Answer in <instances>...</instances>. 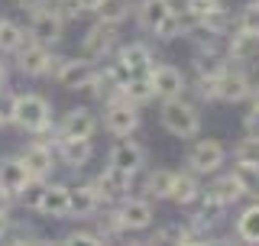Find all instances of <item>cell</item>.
Instances as JSON below:
<instances>
[{"label":"cell","instance_id":"f35d334b","mask_svg":"<svg viewBox=\"0 0 259 246\" xmlns=\"http://www.w3.org/2000/svg\"><path fill=\"white\" fill-rule=\"evenodd\" d=\"M13 110H16V94L7 91V88H0V123H4V127L13 123Z\"/></svg>","mask_w":259,"mask_h":246},{"label":"cell","instance_id":"9a60e30c","mask_svg":"<svg viewBox=\"0 0 259 246\" xmlns=\"http://www.w3.org/2000/svg\"><path fill=\"white\" fill-rule=\"evenodd\" d=\"M65 26H68V23L52 10V4L42 7V10H36V13H29V39H36V43H42V46H52V49L59 46L65 39Z\"/></svg>","mask_w":259,"mask_h":246},{"label":"cell","instance_id":"ba28073f","mask_svg":"<svg viewBox=\"0 0 259 246\" xmlns=\"http://www.w3.org/2000/svg\"><path fill=\"white\" fill-rule=\"evenodd\" d=\"M107 166L120 169V172H130V175H143V169L149 166V152L140 139L133 136H117V143L110 146L107 152Z\"/></svg>","mask_w":259,"mask_h":246},{"label":"cell","instance_id":"e575fe53","mask_svg":"<svg viewBox=\"0 0 259 246\" xmlns=\"http://www.w3.org/2000/svg\"><path fill=\"white\" fill-rule=\"evenodd\" d=\"M7 243H42V236L32 224H23V220H13L10 230H7Z\"/></svg>","mask_w":259,"mask_h":246},{"label":"cell","instance_id":"4dcf8cb0","mask_svg":"<svg viewBox=\"0 0 259 246\" xmlns=\"http://www.w3.org/2000/svg\"><path fill=\"white\" fill-rule=\"evenodd\" d=\"M123 97L130 104H136V107H146V104L156 101V91H152V81L149 75H133L123 85Z\"/></svg>","mask_w":259,"mask_h":246},{"label":"cell","instance_id":"f546056e","mask_svg":"<svg viewBox=\"0 0 259 246\" xmlns=\"http://www.w3.org/2000/svg\"><path fill=\"white\" fill-rule=\"evenodd\" d=\"M26 43H29V29L26 26H20V23H13V20L0 23V52L4 55H16Z\"/></svg>","mask_w":259,"mask_h":246},{"label":"cell","instance_id":"5b68a950","mask_svg":"<svg viewBox=\"0 0 259 246\" xmlns=\"http://www.w3.org/2000/svg\"><path fill=\"white\" fill-rule=\"evenodd\" d=\"M120 43H123V39H120V26H110V23L94 20L91 26L84 29V36H81L78 55H84V59H91V62L101 65V62L113 59V52H117Z\"/></svg>","mask_w":259,"mask_h":246},{"label":"cell","instance_id":"cb8c5ba5","mask_svg":"<svg viewBox=\"0 0 259 246\" xmlns=\"http://www.w3.org/2000/svg\"><path fill=\"white\" fill-rule=\"evenodd\" d=\"M201 191H204V178L185 166V169L175 172V185H172V198H168V201H172L175 208H185V211H188L191 204L201 198Z\"/></svg>","mask_w":259,"mask_h":246},{"label":"cell","instance_id":"2e32d148","mask_svg":"<svg viewBox=\"0 0 259 246\" xmlns=\"http://www.w3.org/2000/svg\"><path fill=\"white\" fill-rule=\"evenodd\" d=\"M55 155H59V166L81 172L91 166L94 159V139H81V136H55Z\"/></svg>","mask_w":259,"mask_h":246},{"label":"cell","instance_id":"60d3db41","mask_svg":"<svg viewBox=\"0 0 259 246\" xmlns=\"http://www.w3.org/2000/svg\"><path fill=\"white\" fill-rule=\"evenodd\" d=\"M243 133L259 139V107H249L246 113H243Z\"/></svg>","mask_w":259,"mask_h":246},{"label":"cell","instance_id":"277c9868","mask_svg":"<svg viewBox=\"0 0 259 246\" xmlns=\"http://www.w3.org/2000/svg\"><path fill=\"white\" fill-rule=\"evenodd\" d=\"M143 107H136V104H130L123 94L113 97V101L101 104V130L104 133H110L113 139L117 136H133L136 130L143 127Z\"/></svg>","mask_w":259,"mask_h":246},{"label":"cell","instance_id":"bcb514c9","mask_svg":"<svg viewBox=\"0 0 259 246\" xmlns=\"http://www.w3.org/2000/svg\"><path fill=\"white\" fill-rule=\"evenodd\" d=\"M249 107H259V81H253L249 88Z\"/></svg>","mask_w":259,"mask_h":246},{"label":"cell","instance_id":"ab89813d","mask_svg":"<svg viewBox=\"0 0 259 246\" xmlns=\"http://www.w3.org/2000/svg\"><path fill=\"white\" fill-rule=\"evenodd\" d=\"M224 0H185V10H191L198 20H204V16L214 10V7H221Z\"/></svg>","mask_w":259,"mask_h":246},{"label":"cell","instance_id":"c3c4849f","mask_svg":"<svg viewBox=\"0 0 259 246\" xmlns=\"http://www.w3.org/2000/svg\"><path fill=\"white\" fill-rule=\"evenodd\" d=\"M0 130H4V123H0Z\"/></svg>","mask_w":259,"mask_h":246},{"label":"cell","instance_id":"52a82bcc","mask_svg":"<svg viewBox=\"0 0 259 246\" xmlns=\"http://www.w3.org/2000/svg\"><path fill=\"white\" fill-rule=\"evenodd\" d=\"M249 88H253L249 68L227 62V68L221 71V78H217V104H227V107H233V104H246L249 101Z\"/></svg>","mask_w":259,"mask_h":246},{"label":"cell","instance_id":"30bf717a","mask_svg":"<svg viewBox=\"0 0 259 246\" xmlns=\"http://www.w3.org/2000/svg\"><path fill=\"white\" fill-rule=\"evenodd\" d=\"M152 81V91H156V101H165V97H178L185 94V88H188V71H182L178 65L172 62H152V68L146 71Z\"/></svg>","mask_w":259,"mask_h":246},{"label":"cell","instance_id":"8992f818","mask_svg":"<svg viewBox=\"0 0 259 246\" xmlns=\"http://www.w3.org/2000/svg\"><path fill=\"white\" fill-rule=\"evenodd\" d=\"M110 208L117 211L126 233H143L156 224V201H149L146 194H126L123 201L110 204Z\"/></svg>","mask_w":259,"mask_h":246},{"label":"cell","instance_id":"ac0fdd59","mask_svg":"<svg viewBox=\"0 0 259 246\" xmlns=\"http://www.w3.org/2000/svg\"><path fill=\"white\" fill-rule=\"evenodd\" d=\"M52 46H42L36 39H29L26 46L16 52V71L26 78H46L49 75V65H52Z\"/></svg>","mask_w":259,"mask_h":246},{"label":"cell","instance_id":"836d02e7","mask_svg":"<svg viewBox=\"0 0 259 246\" xmlns=\"http://www.w3.org/2000/svg\"><path fill=\"white\" fill-rule=\"evenodd\" d=\"M233 29L240 32H259V0H246L233 13Z\"/></svg>","mask_w":259,"mask_h":246},{"label":"cell","instance_id":"3957f363","mask_svg":"<svg viewBox=\"0 0 259 246\" xmlns=\"http://www.w3.org/2000/svg\"><path fill=\"white\" fill-rule=\"evenodd\" d=\"M227 159H230V149L214 136H201V139L194 136V143L185 152V166L191 172H198L201 178H210L214 172H221L227 166Z\"/></svg>","mask_w":259,"mask_h":246},{"label":"cell","instance_id":"7bdbcfd3","mask_svg":"<svg viewBox=\"0 0 259 246\" xmlns=\"http://www.w3.org/2000/svg\"><path fill=\"white\" fill-rule=\"evenodd\" d=\"M13 194L10 191H4V188H0V211H4V214H10V208H13Z\"/></svg>","mask_w":259,"mask_h":246},{"label":"cell","instance_id":"83f0119b","mask_svg":"<svg viewBox=\"0 0 259 246\" xmlns=\"http://www.w3.org/2000/svg\"><path fill=\"white\" fill-rule=\"evenodd\" d=\"M224 68H227V55L191 52V71H188V78H221Z\"/></svg>","mask_w":259,"mask_h":246},{"label":"cell","instance_id":"e0dca14e","mask_svg":"<svg viewBox=\"0 0 259 246\" xmlns=\"http://www.w3.org/2000/svg\"><path fill=\"white\" fill-rule=\"evenodd\" d=\"M32 211L42 214V217H49V220H68V211H71L68 185H65V182H46Z\"/></svg>","mask_w":259,"mask_h":246},{"label":"cell","instance_id":"7402d4cb","mask_svg":"<svg viewBox=\"0 0 259 246\" xmlns=\"http://www.w3.org/2000/svg\"><path fill=\"white\" fill-rule=\"evenodd\" d=\"M113 59H120L133 75H146V71L152 68V62H156V52H152V46L146 43V39H130V43L117 46Z\"/></svg>","mask_w":259,"mask_h":246},{"label":"cell","instance_id":"8fae6325","mask_svg":"<svg viewBox=\"0 0 259 246\" xmlns=\"http://www.w3.org/2000/svg\"><path fill=\"white\" fill-rule=\"evenodd\" d=\"M97 68H101V65L84 59V55H75V59H65L62 55V65H59V71H55L52 81L59 88H65V91H84V88L91 85V78L97 75Z\"/></svg>","mask_w":259,"mask_h":246},{"label":"cell","instance_id":"7c38bea8","mask_svg":"<svg viewBox=\"0 0 259 246\" xmlns=\"http://www.w3.org/2000/svg\"><path fill=\"white\" fill-rule=\"evenodd\" d=\"M91 182H94L97 191H101L104 204H117V201H123L126 194H133L136 175H130V172H120V169H113V166H104V169L91 178Z\"/></svg>","mask_w":259,"mask_h":246},{"label":"cell","instance_id":"4fadbf2b","mask_svg":"<svg viewBox=\"0 0 259 246\" xmlns=\"http://www.w3.org/2000/svg\"><path fill=\"white\" fill-rule=\"evenodd\" d=\"M59 136H81V139H94L97 130H101V113L94 107H71L62 113V120L55 123Z\"/></svg>","mask_w":259,"mask_h":246},{"label":"cell","instance_id":"4316f807","mask_svg":"<svg viewBox=\"0 0 259 246\" xmlns=\"http://www.w3.org/2000/svg\"><path fill=\"white\" fill-rule=\"evenodd\" d=\"M133 7H136V0H97L91 13H94V20H101V23L123 26L130 16H133Z\"/></svg>","mask_w":259,"mask_h":246},{"label":"cell","instance_id":"9c48e42d","mask_svg":"<svg viewBox=\"0 0 259 246\" xmlns=\"http://www.w3.org/2000/svg\"><path fill=\"white\" fill-rule=\"evenodd\" d=\"M20 159L26 162L29 175H32V178H42V182H49V178H52V172L59 169L55 146L49 143V139H39V136H32L29 143L20 149Z\"/></svg>","mask_w":259,"mask_h":246},{"label":"cell","instance_id":"1f68e13d","mask_svg":"<svg viewBox=\"0 0 259 246\" xmlns=\"http://www.w3.org/2000/svg\"><path fill=\"white\" fill-rule=\"evenodd\" d=\"M149 243H194V233H191L188 220H172V224L152 230Z\"/></svg>","mask_w":259,"mask_h":246},{"label":"cell","instance_id":"ffe728a7","mask_svg":"<svg viewBox=\"0 0 259 246\" xmlns=\"http://www.w3.org/2000/svg\"><path fill=\"white\" fill-rule=\"evenodd\" d=\"M175 10V0H136L133 7V20L140 32L146 36H156V29L165 23V16Z\"/></svg>","mask_w":259,"mask_h":246},{"label":"cell","instance_id":"f6af8a7d","mask_svg":"<svg viewBox=\"0 0 259 246\" xmlns=\"http://www.w3.org/2000/svg\"><path fill=\"white\" fill-rule=\"evenodd\" d=\"M10 224H13V217L0 211V240H7V230H10Z\"/></svg>","mask_w":259,"mask_h":246},{"label":"cell","instance_id":"681fc988","mask_svg":"<svg viewBox=\"0 0 259 246\" xmlns=\"http://www.w3.org/2000/svg\"><path fill=\"white\" fill-rule=\"evenodd\" d=\"M0 23H4V16H0Z\"/></svg>","mask_w":259,"mask_h":246},{"label":"cell","instance_id":"d4e9b609","mask_svg":"<svg viewBox=\"0 0 259 246\" xmlns=\"http://www.w3.org/2000/svg\"><path fill=\"white\" fill-rule=\"evenodd\" d=\"M29 182H32V175H29L26 162H23L20 155H4V159H0V188H4V191H10L13 198H20Z\"/></svg>","mask_w":259,"mask_h":246},{"label":"cell","instance_id":"44dd1931","mask_svg":"<svg viewBox=\"0 0 259 246\" xmlns=\"http://www.w3.org/2000/svg\"><path fill=\"white\" fill-rule=\"evenodd\" d=\"M172 185H175V169L165 166H146L143 169V182H140V194H146L149 201H168L172 198Z\"/></svg>","mask_w":259,"mask_h":246},{"label":"cell","instance_id":"7a4b0ae2","mask_svg":"<svg viewBox=\"0 0 259 246\" xmlns=\"http://www.w3.org/2000/svg\"><path fill=\"white\" fill-rule=\"evenodd\" d=\"M13 123L23 130V133L29 136H59V130H55V120H52V104H49V97L36 94V91H26V94H16V110H13Z\"/></svg>","mask_w":259,"mask_h":246},{"label":"cell","instance_id":"8d00e7d4","mask_svg":"<svg viewBox=\"0 0 259 246\" xmlns=\"http://www.w3.org/2000/svg\"><path fill=\"white\" fill-rule=\"evenodd\" d=\"M62 243H104L97 227H71L68 233L62 236Z\"/></svg>","mask_w":259,"mask_h":246},{"label":"cell","instance_id":"ee69618b","mask_svg":"<svg viewBox=\"0 0 259 246\" xmlns=\"http://www.w3.org/2000/svg\"><path fill=\"white\" fill-rule=\"evenodd\" d=\"M7 81H10V65L4 62V52H0V88H7Z\"/></svg>","mask_w":259,"mask_h":246},{"label":"cell","instance_id":"d6a6232c","mask_svg":"<svg viewBox=\"0 0 259 246\" xmlns=\"http://www.w3.org/2000/svg\"><path fill=\"white\" fill-rule=\"evenodd\" d=\"M201 26L204 29H210V32H217V36H230L233 32V10L227 4H221V7H214L204 20H201Z\"/></svg>","mask_w":259,"mask_h":246},{"label":"cell","instance_id":"f1b7e54d","mask_svg":"<svg viewBox=\"0 0 259 246\" xmlns=\"http://www.w3.org/2000/svg\"><path fill=\"white\" fill-rule=\"evenodd\" d=\"M230 172L237 175V182L243 185L246 198H259V159H233Z\"/></svg>","mask_w":259,"mask_h":246},{"label":"cell","instance_id":"5bb4252c","mask_svg":"<svg viewBox=\"0 0 259 246\" xmlns=\"http://www.w3.org/2000/svg\"><path fill=\"white\" fill-rule=\"evenodd\" d=\"M68 201H71V211L68 217L71 220H94L97 214H101L107 204H104L101 191L94 188V182H78V185H68Z\"/></svg>","mask_w":259,"mask_h":246},{"label":"cell","instance_id":"d6986e66","mask_svg":"<svg viewBox=\"0 0 259 246\" xmlns=\"http://www.w3.org/2000/svg\"><path fill=\"white\" fill-rule=\"evenodd\" d=\"M227 62L243 65V68L259 65V32H240V29H233L230 36H227Z\"/></svg>","mask_w":259,"mask_h":246},{"label":"cell","instance_id":"d590c367","mask_svg":"<svg viewBox=\"0 0 259 246\" xmlns=\"http://www.w3.org/2000/svg\"><path fill=\"white\" fill-rule=\"evenodd\" d=\"M49 4H52V10L59 13L65 23H75V20H81V16L88 13L84 7L78 4V0H49Z\"/></svg>","mask_w":259,"mask_h":246},{"label":"cell","instance_id":"603a6c76","mask_svg":"<svg viewBox=\"0 0 259 246\" xmlns=\"http://www.w3.org/2000/svg\"><path fill=\"white\" fill-rule=\"evenodd\" d=\"M204 194H210L214 201H221L224 208H237V204L246 198V191H243V185L237 182V175L233 172H214L210 175V182L204 185Z\"/></svg>","mask_w":259,"mask_h":246},{"label":"cell","instance_id":"484cf974","mask_svg":"<svg viewBox=\"0 0 259 246\" xmlns=\"http://www.w3.org/2000/svg\"><path fill=\"white\" fill-rule=\"evenodd\" d=\"M230 233L240 243H259V198H253L246 208H240V214L233 217Z\"/></svg>","mask_w":259,"mask_h":246},{"label":"cell","instance_id":"6da1fadb","mask_svg":"<svg viewBox=\"0 0 259 246\" xmlns=\"http://www.w3.org/2000/svg\"><path fill=\"white\" fill-rule=\"evenodd\" d=\"M159 127L175 139H194L201 133V104L185 94L159 101Z\"/></svg>","mask_w":259,"mask_h":246},{"label":"cell","instance_id":"b9f144b4","mask_svg":"<svg viewBox=\"0 0 259 246\" xmlns=\"http://www.w3.org/2000/svg\"><path fill=\"white\" fill-rule=\"evenodd\" d=\"M13 7L23 10V13H36V10H42V7H49V0H13Z\"/></svg>","mask_w":259,"mask_h":246},{"label":"cell","instance_id":"74e56055","mask_svg":"<svg viewBox=\"0 0 259 246\" xmlns=\"http://www.w3.org/2000/svg\"><path fill=\"white\" fill-rule=\"evenodd\" d=\"M230 155H233V159H259V139L243 133V139H240L237 146H233V152H230Z\"/></svg>","mask_w":259,"mask_h":246},{"label":"cell","instance_id":"7dc6e473","mask_svg":"<svg viewBox=\"0 0 259 246\" xmlns=\"http://www.w3.org/2000/svg\"><path fill=\"white\" fill-rule=\"evenodd\" d=\"M78 4H81V7H84V10H88V13H91V10H94V4H97V0H78Z\"/></svg>","mask_w":259,"mask_h":246}]
</instances>
